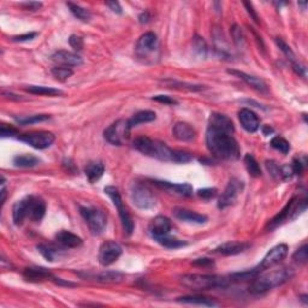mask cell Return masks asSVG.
<instances>
[{
    "instance_id": "cell-1",
    "label": "cell",
    "mask_w": 308,
    "mask_h": 308,
    "mask_svg": "<svg viewBox=\"0 0 308 308\" xmlns=\"http://www.w3.org/2000/svg\"><path fill=\"white\" fill-rule=\"evenodd\" d=\"M206 143L211 154L218 159L236 160L240 158V147L233 134L208 127Z\"/></svg>"
},
{
    "instance_id": "cell-2",
    "label": "cell",
    "mask_w": 308,
    "mask_h": 308,
    "mask_svg": "<svg viewBox=\"0 0 308 308\" xmlns=\"http://www.w3.org/2000/svg\"><path fill=\"white\" fill-rule=\"evenodd\" d=\"M294 277V271L289 267H280V269L272 270L269 272H259L257 277L252 280L250 284V293L254 295L265 294L271 289L280 287L288 280Z\"/></svg>"
},
{
    "instance_id": "cell-3",
    "label": "cell",
    "mask_w": 308,
    "mask_h": 308,
    "mask_svg": "<svg viewBox=\"0 0 308 308\" xmlns=\"http://www.w3.org/2000/svg\"><path fill=\"white\" fill-rule=\"evenodd\" d=\"M133 147L147 157L155 158L162 162H173L175 149H171L160 141L152 140L147 136H140L133 141Z\"/></svg>"
},
{
    "instance_id": "cell-4",
    "label": "cell",
    "mask_w": 308,
    "mask_h": 308,
    "mask_svg": "<svg viewBox=\"0 0 308 308\" xmlns=\"http://www.w3.org/2000/svg\"><path fill=\"white\" fill-rule=\"evenodd\" d=\"M184 287L192 290H209V289H224L229 285L228 278L216 274H190L181 277Z\"/></svg>"
},
{
    "instance_id": "cell-5",
    "label": "cell",
    "mask_w": 308,
    "mask_h": 308,
    "mask_svg": "<svg viewBox=\"0 0 308 308\" xmlns=\"http://www.w3.org/2000/svg\"><path fill=\"white\" fill-rule=\"evenodd\" d=\"M306 207H307L306 196L302 199H299V198L291 199V200L288 203V205L282 209V212H280L279 214H277L274 219L270 220L269 225H267V229L274 230V229H276L279 225H282L283 223L295 219V218H298L302 212L306 211Z\"/></svg>"
},
{
    "instance_id": "cell-6",
    "label": "cell",
    "mask_w": 308,
    "mask_h": 308,
    "mask_svg": "<svg viewBox=\"0 0 308 308\" xmlns=\"http://www.w3.org/2000/svg\"><path fill=\"white\" fill-rule=\"evenodd\" d=\"M130 199L134 206L140 209H151L157 204V199L146 184L134 182L130 187Z\"/></svg>"
},
{
    "instance_id": "cell-7",
    "label": "cell",
    "mask_w": 308,
    "mask_h": 308,
    "mask_svg": "<svg viewBox=\"0 0 308 308\" xmlns=\"http://www.w3.org/2000/svg\"><path fill=\"white\" fill-rule=\"evenodd\" d=\"M80 213L84 222L88 225L92 234L99 235L105 230L106 225H107V218H106L105 213L102 209L95 208V207L80 206Z\"/></svg>"
},
{
    "instance_id": "cell-8",
    "label": "cell",
    "mask_w": 308,
    "mask_h": 308,
    "mask_svg": "<svg viewBox=\"0 0 308 308\" xmlns=\"http://www.w3.org/2000/svg\"><path fill=\"white\" fill-rule=\"evenodd\" d=\"M105 193L110 196V199L112 200L114 207L118 211L119 218H121L122 226H123V230L127 235H132L134 231V222L130 217V214L128 213L127 208L124 207L123 200H122V196L119 194V190L117 189L113 185H108L105 188Z\"/></svg>"
},
{
    "instance_id": "cell-9",
    "label": "cell",
    "mask_w": 308,
    "mask_h": 308,
    "mask_svg": "<svg viewBox=\"0 0 308 308\" xmlns=\"http://www.w3.org/2000/svg\"><path fill=\"white\" fill-rule=\"evenodd\" d=\"M130 128L129 122L124 119H119L112 123L107 129L103 132V137L106 138L107 142L114 146H122L129 140L130 137Z\"/></svg>"
},
{
    "instance_id": "cell-10",
    "label": "cell",
    "mask_w": 308,
    "mask_h": 308,
    "mask_svg": "<svg viewBox=\"0 0 308 308\" xmlns=\"http://www.w3.org/2000/svg\"><path fill=\"white\" fill-rule=\"evenodd\" d=\"M18 140L35 149H46L53 144L56 137L50 132H34L20 135Z\"/></svg>"
},
{
    "instance_id": "cell-11",
    "label": "cell",
    "mask_w": 308,
    "mask_h": 308,
    "mask_svg": "<svg viewBox=\"0 0 308 308\" xmlns=\"http://www.w3.org/2000/svg\"><path fill=\"white\" fill-rule=\"evenodd\" d=\"M244 184L242 181L233 178L229 182L224 192L222 193V195L219 196V200H218V208L224 209L226 207L234 205L236 203L239 195L243 192Z\"/></svg>"
},
{
    "instance_id": "cell-12",
    "label": "cell",
    "mask_w": 308,
    "mask_h": 308,
    "mask_svg": "<svg viewBox=\"0 0 308 308\" xmlns=\"http://www.w3.org/2000/svg\"><path fill=\"white\" fill-rule=\"evenodd\" d=\"M289 252V248L287 244H278L267 252V254L264 257L261 263L257 266L258 271H265V270L271 269V267L278 265L287 258Z\"/></svg>"
},
{
    "instance_id": "cell-13",
    "label": "cell",
    "mask_w": 308,
    "mask_h": 308,
    "mask_svg": "<svg viewBox=\"0 0 308 308\" xmlns=\"http://www.w3.org/2000/svg\"><path fill=\"white\" fill-rule=\"evenodd\" d=\"M122 247L119 246L117 242L113 241H106L100 246L99 249V263L103 266H110L113 263H116L118 260L119 257L122 255Z\"/></svg>"
},
{
    "instance_id": "cell-14",
    "label": "cell",
    "mask_w": 308,
    "mask_h": 308,
    "mask_svg": "<svg viewBox=\"0 0 308 308\" xmlns=\"http://www.w3.org/2000/svg\"><path fill=\"white\" fill-rule=\"evenodd\" d=\"M158 50V37L154 33H144L137 40L135 46V52L140 58H148Z\"/></svg>"
},
{
    "instance_id": "cell-15",
    "label": "cell",
    "mask_w": 308,
    "mask_h": 308,
    "mask_svg": "<svg viewBox=\"0 0 308 308\" xmlns=\"http://www.w3.org/2000/svg\"><path fill=\"white\" fill-rule=\"evenodd\" d=\"M153 184L159 189L165 190L170 194H175L179 196H192L193 195V187L188 183H171L168 181H158L154 179Z\"/></svg>"
},
{
    "instance_id": "cell-16",
    "label": "cell",
    "mask_w": 308,
    "mask_h": 308,
    "mask_svg": "<svg viewBox=\"0 0 308 308\" xmlns=\"http://www.w3.org/2000/svg\"><path fill=\"white\" fill-rule=\"evenodd\" d=\"M52 61L59 65V67L71 68L80 67L83 64V59L78 54L69 51H57L52 54Z\"/></svg>"
},
{
    "instance_id": "cell-17",
    "label": "cell",
    "mask_w": 308,
    "mask_h": 308,
    "mask_svg": "<svg viewBox=\"0 0 308 308\" xmlns=\"http://www.w3.org/2000/svg\"><path fill=\"white\" fill-rule=\"evenodd\" d=\"M171 228H172V225H171V222L169 218L164 216H158L154 219H152V222L149 223L148 231L151 234V236L154 240H157L159 237L170 235Z\"/></svg>"
},
{
    "instance_id": "cell-18",
    "label": "cell",
    "mask_w": 308,
    "mask_h": 308,
    "mask_svg": "<svg viewBox=\"0 0 308 308\" xmlns=\"http://www.w3.org/2000/svg\"><path fill=\"white\" fill-rule=\"evenodd\" d=\"M33 198L34 196H26V198L21 199L20 201L15 204L12 209V218L13 223L16 225H21L23 220L29 216V209H31Z\"/></svg>"
},
{
    "instance_id": "cell-19",
    "label": "cell",
    "mask_w": 308,
    "mask_h": 308,
    "mask_svg": "<svg viewBox=\"0 0 308 308\" xmlns=\"http://www.w3.org/2000/svg\"><path fill=\"white\" fill-rule=\"evenodd\" d=\"M239 119L242 128L248 133H255L260 128V119L252 110L242 108L239 112Z\"/></svg>"
},
{
    "instance_id": "cell-20",
    "label": "cell",
    "mask_w": 308,
    "mask_h": 308,
    "mask_svg": "<svg viewBox=\"0 0 308 308\" xmlns=\"http://www.w3.org/2000/svg\"><path fill=\"white\" fill-rule=\"evenodd\" d=\"M208 127L214 128V129L223 130L229 134H234L235 128H234V123L228 116L222 113H212L209 117V125Z\"/></svg>"
},
{
    "instance_id": "cell-21",
    "label": "cell",
    "mask_w": 308,
    "mask_h": 308,
    "mask_svg": "<svg viewBox=\"0 0 308 308\" xmlns=\"http://www.w3.org/2000/svg\"><path fill=\"white\" fill-rule=\"evenodd\" d=\"M173 216H175L177 219L182 220V222L185 223H190V224H205V223L208 220V218L204 214H199L196 212L189 211V209H184V208H176L173 211Z\"/></svg>"
},
{
    "instance_id": "cell-22",
    "label": "cell",
    "mask_w": 308,
    "mask_h": 308,
    "mask_svg": "<svg viewBox=\"0 0 308 308\" xmlns=\"http://www.w3.org/2000/svg\"><path fill=\"white\" fill-rule=\"evenodd\" d=\"M23 277L28 282L37 283L53 278V274L45 267H27L23 271Z\"/></svg>"
},
{
    "instance_id": "cell-23",
    "label": "cell",
    "mask_w": 308,
    "mask_h": 308,
    "mask_svg": "<svg viewBox=\"0 0 308 308\" xmlns=\"http://www.w3.org/2000/svg\"><path fill=\"white\" fill-rule=\"evenodd\" d=\"M172 134L177 140L182 141V142H190V141L194 140L196 136L194 128L190 124L185 123V122H178V123L173 125Z\"/></svg>"
},
{
    "instance_id": "cell-24",
    "label": "cell",
    "mask_w": 308,
    "mask_h": 308,
    "mask_svg": "<svg viewBox=\"0 0 308 308\" xmlns=\"http://www.w3.org/2000/svg\"><path fill=\"white\" fill-rule=\"evenodd\" d=\"M229 73L231 75L237 76L239 78H241L242 81H244L248 86L252 87V88L257 89V91L261 92V93H267L269 92V88H267V84L264 82L261 78L255 77V76L252 75H248V73L243 72V71H236V70H228Z\"/></svg>"
},
{
    "instance_id": "cell-25",
    "label": "cell",
    "mask_w": 308,
    "mask_h": 308,
    "mask_svg": "<svg viewBox=\"0 0 308 308\" xmlns=\"http://www.w3.org/2000/svg\"><path fill=\"white\" fill-rule=\"evenodd\" d=\"M249 247L250 244L243 243V242H228V243L217 247L213 250V253H217V254L220 255H236L240 254V253L246 252Z\"/></svg>"
},
{
    "instance_id": "cell-26",
    "label": "cell",
    "mask_w": 308,
    "mask_h": 308,
    "mask_svg": "<svg viewBox=\"0 0 308 308\" xmlns=\"http://www.w3.org/2000/svg\"><path fill=\"white\" fill-rule=\"evenodd\" d=\"M56 241L65 248H77L82 244V239L71 231L62 230L56 235Z\"/></svg>"
},
{
    "instance_id": "cell-27",
    "label": "cell",
    "mask_w": 308,
    "mask_h": 308,
    "mask_svg": "<svg viewBox=\"0 0 308 308\" xmlns=\"http://www.w3.org/2000/svg\"><path fill=\"white\" fill-rule=\"evenodd\" d=\"M46 213V203L41 198H33L31 209H29V218L35 223H40Z\"/></svg>"
},
{
    "instance_id": "cell-28",
    "label": "cell",
    "mask_w": 308,
    "mask_h": 308,
    "mask_svg": "<svg viewBox=\"0 0 308 308\" xmlns=\"http://www.w3.org/2000/svg\"><path fill=\"white\" fill-rule=\"evenodd\" d=\"M103 172H105V166L102 162H92L87 164L86 169H84V173L88 181L91 183H95L102 178Z\"/></svg>"
},
{
    "instance_id": "cell-29",
    "label": "cell",
    "mask_w": 308,
    "mask_h": 308,
    "mask_svg": "<svg viewBox=\"0 0 308 308\" xmlns=\"http://www.w3.org/2000/svg\"><path fill=\"white\" fill-rule=\"evenodd\" d=\"M177 301L183 302V304L196 305V306H206V307H214L218 305L213 299L207 298V296H203V295L182 296V298L177 299Z\"/></svg>"
},
{
    "instance_id": "cell-30",
    "label": "cell",
    "mask_w": 308,
    "mask_h": 308,
    "mask_svg": "<svg viewBox=\"0 0 308 308\" xmlns=\"http://www.w3.org/2000/svg\"><path fill=\"white\" fill-rule=\"evenodd\" d=\"M157 118V114L153 111L149 110H144L140 111V112L135 113L130 119H128L129 122L130 128L137 127V125L143 124V123H149V122H153L154 119Z\"/></svg>"
},
{
    "instance_id": "cell-31",
    "label": "cell",
    "mask_w": 308,
    "mask_h": 308,
    "mask_svg": "<svg viewBox=\"0 0 308 308\" xmlns=\"http://www.w3.org/2000/svg\"><path fill=\"white\" fill-rule=\"evenodd\" d=\"M92 278L100 283H119L123 280L124 274L117 271H103L98 274H94Z\"/></svg>"
},
{
    "instance_id": "cell-32",
    "label": "cell",
    "mask_w": 308,
    "mask_h": 308,
    "mask_svg": "<svg viewBox=\"0 0 308 308\" xmlns=\"http://www.w3.org/2000/svg\"><path fill=\"white\" fill-rule=\"evenodd\" d=\"M40 163H41V160L32 154H22L13 158V164L17 168H33V166H36Z\"/></svg>"
},
{
    "instance_id": "cell-33",
    "label": "cell",
    "mask_w": 308,
    "mask_h": 308,
    "mask_svg": "<svg viewBox=\"0 0 308 308\" xmlns=\"http://www.w3.org/2000/svg\"><path fill=\"white\" fill-rule=\"evenodd\" d=\"M27 92L31 94L35 95H48V97H56V95H62L63 92L61 89L53 88V87H46V86H27Z\"/></svg>"
},
{
    "instance_id": "cell-34",
    "label": "cell",
    "mask_w": 308,
    "mask_h": 308,
    "mask_svg": "<svg viewBox=\"0 0 308 308\" xmlns=\"http://www.w3.org/2000/svg\"><path fill=\"white\" fill-rule=\"evenodd\" d=\"M214 46H216V51L218 52L220 57H224V58H229L230 56H233L231 53L230 47H229V43L225 41V37L223 36L222 33H214Z\"/></svg>"
},
{
    "instance_id": "cell-35",
    "label": "cell",
    "mask_w": 308,
    "mask_h": 308,
    "mask_svg": "<svg viewBox=\"0 0 308 308\" xmlns=\"http://www.w3.org/2000/svg\"><path fill=\"white\" fill-rule=\"evenodd\" d=\"M37 249L41 253L42 257L47 261H50V263L56 261L57 258L61 257L62 253V249L53 246V244H39V246H37Z\"/></svg>"
},
{
    "instance_id": "cell-36",
    "label": "cell",
    "mask_w": 308,
    "mask_h": 308,
    "mask_svg": "<svg viewBox=\"0 0 308 308\" xmlns=\"http://www.w3.org/2000/svg\"><path fill=\"white\" fill-rule=\"evenodd\" d=\"M155 241L159 244H162L163 247L169 248V249H177V248H182L184 246H187V242L181 241V240L176 239V237H172L170 235H166L163 237H159Z\"/></svg>"
},
{
    "instance_id": "cell-37",
    "label": "cell",
    "mask_w": 308,
    "mask_h": 308,
    "mask_svg": "<svg viewBox=\"0 0 308 308\" xmlns=\"http://www.w3.org/2000/svg\"><path fill=\"white\" fill-rule=\"evenodd\" d=\"M67 6L69 7V10L71 11V13L75 16L77 20L82 21V22H89L92 18L91 12L88 10L84 9V7L80 6L77 4H73V2H67Z\"/></svg>"
},
{
    "instance_id": "cell-38",
    "label": "cell",
    "mask_w": 308,
    "mask_h": 308,
    "mask_svg": "<svg viewBox=\"0 0 308 308\" xmlns=\"http://www.w3.org/2000/svg\"><path fill=\"white\" fill-rule=\"evenodd\" d=\"M244 165H246L248 173H249L252 177L258 178V177L261 176L260 165L258 164V162L255 160V158L253 157V155H250V154L244 155Z\"/></svg>"
},
{
    "instance_id": "cell-39",
    "label": "cell",
    "mask_w": 308,
    "mask_h": 308,
    "mask_svg": "<svg viewBox=\"0 0 308 308\" xmlns=\"http://www.w3.org/2000/svg\"><path fill=\"white\" fill-rule=\"evenodd\" d=\"M259 274L257 267L252 270H247V271H242V272H236V274H230V279L234 280V282H249V280H253L257 274Z\"/></svg>"
},
{
    "instance_id": "cell-40",
    "label": "cell",
    "mask_w": 308,
    "mask_h": 308,
    "mask_svg": "<svg viewBox=\"0 0 308 308\" xmlns=\"http://www.w3.org/2000/svg\"><path fill=\"white\" fill-rule=\"evenodd\" d=\"M193 51L195 52L199 58H206L208 48H207V43L203 37L195 36L193 39Z\"/></svg>"
},
{
    "instance_id": "cell-41",
    "label": "cell",
    "mask_w": 308,
    "mask_h": 308,
    "mask_svg": "<svg viewBox=\"0 0 308 308\" xmlns=\"http://www.w3.org/2000/svg\"><path fill=\"white\" fill-rule=\"evenodd\" d=\"M270 146L283 154H288L289 151H290V144H289V142L285 138L280 137V136H274V137L270 141Z\"/></svg>"
},
{
    "instance_id": "cell-42",
    "label": "cell",
    "mask_w": 308,
    "mask_h": 308,
    "mask_svg": "<svg viewBox=\"0 0 308 308\" xmlns=\"http://www.w3.org/2000/svg\"><path fill=\"white\" fill-rule=\"evenodd\" d=\"M52 75L56 80L61 81V82H64L68 78H70L73 75V71L71 70V68H65V67H54L53 69L51 70Z\"/></svg>"
},
{
    "instance_id": "cell-43",
    "label": "cell",
    "mask_w": 308,
    "mask_h": 308,
    "mask_svg": "<svg viewBox=\"0 0 308 308\" xmlns=\"http://www.w3.org/2000/svg\"><path fill=\"white\" fill-rule=\"evenodd\" d=\"M50 119V116L47 114H35V116H29V117H20V118H16L18 124L21 125H28V124H34V123H40V122H45Z\"/></svg>"
},
{
    "instance_id": "cell-44",
    "label": "cell",
    "mask_w": 308,
    "mask_h": 308,
    "mask_svg": "<svg viewBox=\"0 0 308 308\" xmlns=\"http://www.w3.org/2000/svg\"><path fill=\"white\" fill-rule=\"evenodd\" d=\"M267 171L270 172V175L274 177V179H283V173H282V166H279L276 162L274 160H267L265 163Z\"/></svg>"
},
{
    "instance_id": "cell-45",
    "label": "cell",
    "mask_w": 308,
    "mask_h": 308,
    "mask_svg": "<svg viewBox=\"0 0 308 308\" xmlns=\"http://www.w3.org/2000/svg\"><path fill=\"white\" fill-rule=\"evenodd\" d=\"M231 36H233L234 42L236 43L237 47H243L244 43H246V40H244L243 32H242V29L237 24H234L233 28H231Z\"/></svg>"
},
{
    "instance_id": "cell-46",
    "label": "cell",
    "mask_w": 308,
    "mask_h": 308,
    "mask_svg": "<svg viewBox=\"0 0 308 308\" xmlns=\"http://www.w3.org/2000/svg\"><path fill=\"white\" fill-rule=\"evenodd\" d=\"M165 83L168 84L169 87H172V88H184L188 89V91H203L204 86H195V84H189V83H182V82H177V81H165Z\"/></svg>"
},
{
    "instance_id": "cell-47",
    "label": "cell",
    "mask_w": 308,
    "mask_h": 308,
    "mask_svg": "<svg viewBox=\"0 0 308 308\" xmlns=\"http://www.w3.org/2000/svg\"><path fill=\"white\" fill-rule=\"evenodd\" d=\"M307 259H308V254H307V244L305 243L304 246L300 247L293 255V260H295L296 263L299 264H306L307 263Z\"/></svg>"
},
{
    "instance_id": "cell-48",
    "label": "cell",
    "mask_w": 308,
    "mask_h": 308,
    "mask_svg": "<svg viewBox=\"0 0 308 308\" xmlns=\"http://www.w3.org/2000/svg\"><path fill=\"white\" fill-rule=\"evenodd\" d=\"M193 160V155L188 152L184 151H175V158H173V163H178V164H185Z\"/></svg>"
},
{
    "instance_id": "cell-49",
    "label": "cell",
    "mask_w": 308,
    "mask_h": 308,
    "mask_svg": "<svg viewBox=\"0 0 308 308\" xmlns=\"http://www.w3.org/2000/svg\"><path fill=\"white\" fill-rule=\"evenodd\" d=\"M218 194V190L216 188H204V189L198 190V195L204 200H211V199L216 198Z\"/></svg>"
},
{
    "instance_id": "cell-50",
    "label": "cell",
    "mask_w": 308,
    "mask_h": 308,
    "mask_svg": "<svg viewBox=\"0 0 308 308\" xmlns=\"http://www.w3.org/2000/svg\"><path fill=\"white\" fill-rule=\"evenodd\" d=\"M69 43L73 50L76 51H81L84 46L83 39L81 36H78V35H71L69 39Z\"/></svg>"
},
{
    "instance_id": "cell-51",
    "label": "cell",
    "mask_w": 308,
    "mask_h": 308,
    "mask_svg": "<svg viewBox=\"0 0 308 308\" xmlns=\"http://www.w3.org/2000/svg\"><path fill=\"white\" fill-rule=\"evenodd\" d=\"M37 33L33 32V33H27V34H22V35H18V36H13L12 37V41L15 42H26V41H32V40H34L35 37L37 36Z\"/></svg>"
},
{
    "instance_id": "cell-52",
    "label": "cell",
    "mask_w": 308,
    "mask_h": 308,
    "mask_svg": "<svg viewBox=\"0 0 308 308\" xmlns=\"http://www.w3.org/2000/svg\"><path fill=\"white\" fill-rule=\"evenodd\" d=\"M20 6L23 10L26 11H37L42 7V2H37V1H26V2H21Z\"/></svg>"
},
{
    "instance_id": "cell-53",
    "label": "cell",
    "mask_w": 308,
    "mask_h": 308,
    "mask_svg": "<svg viewBox=\"0 0 308 308\" xmlns=\"http://www.w3.org/2000/svg\"><path fill=\"white\" fill-rule=\"evenodd\" d=\"M0 135H1V137H10V136L12 137V136L17 135V130L15 128L9 127V125L2 124L0 128Z\"/></svg>"
},
{
    "instance_id": "cell-54",
    "label": "cell",
    "mask_w": 308,
    "mask_h": 308,
    "mask_svg": "<svg viewBox=\"0 0 308 308\" xmlns=\"http://www.w3.org/2000/svg\"><path fill=\"white\" fill-rule=\"evenodd\" d=\"M152 99L155 100L158 103H165V105H177V100L173 99V98L169 97V95H155V97L152 98Z\"/></svg>"
},
{
    "instance_id": "cell-55",
    "label": "cell",
    "mask_w": 308,
    "mask_h": 308,
    "mask_svg": "<svg viewBox=\"0 0 308 308\" xmlns=\"http://www.w3.org/2000/svg\"><path fill=\"white\" fill-rule=\"evenodd\" d=\"M290 166H291V170H293L294 175H300V173L302 172V170H304L305 163H302L300 159H294L293 164H291Z\"/></svg>"
},
{
    "instance_id": "cell-56",
    "label": "cell",
    "mask_w": 308,
    "mask_h": 308,
    "mask_svg": "<svg viewBox=\"0 0 308 308\" xmlns=\"http://www.w3.org/2000/svg\"><path fill=\"white\" fill-rule=\"evenodd\" d=\"M213 260L212 259H207V258H203V259H196V260L193 261V265L195 266H200V267H207V266H213Z\"/></svg>"
},
{
    "instance_id": "cell-57",
    "label": "cell",
    "mask_w": 308,
    "mask_h": 308,
    "mask_svg": "<svg viewBox=\"0 0 308 308\" xmlns=\"http://www.w3.org/2000/svg\"><path fill=\"white\" fill-rule=\"evenodd\" d=\"M243 5H244V6H246L248 13H249L250 17L253 18V21L257 22V23H259V16H258L257 11H255L254 7H253V5L250 4V2H248V1H244Z\"/></svg>"
},
{
    "instance_id": "cell-58",
    "label": "cell",
    "mask_w": 308,
    "mask_h": 308,
    "mask_svg": "<svg viewBox=\"0 0 308 308\" xmlns=\"http://www.w3.org/2000/svg\"><path fill=\"white\" fill-rule=\"evenodd\" d=\"M106 5H107V6L110 7L113 12L118 13V15H121L122 13V6L118 1H107L106 2Z\"/></svg>"
},
{
    "instance_id": "cell-59",
    "label": "cell",
    "mask_w": 308,
    "mask_h": 308,
    "mask_svg": "<svg viewBox=\"0 0 308 308\" xmlns=\"http://www.w3.org/2000/svg\"><path fill=\"white\" fill-rule=\"evenodd\" d=\"M53 279L58 285H67V287H75L76 285V284H73V283H70V282H63L61 278H53Z\"/></svg>"
},
{
    "instance_id": "cell-60",
    "label": "cell",
    "mask_w": 308,
    "mask_h": 308,
    "mask_svg": "<svg viewBox=\"0 0 308 308\" xmlns=\"http://www.w3.org/2000/svg\"><path fill=\"white\" fill-rule=\"evenodd\" d=\"M2 95H5V97H7L9 99H12V100H22L21 97H18V95L13 94V93H11V92H2Z\"/></svg>"
},
{
    "instance_id": "cell-61",
    "label": "cell",
    "mask_w": 308,
    "mask_h": 308,
    "mask_svg": "<svg viewBox=\"0 0 308 308\" xmlns=\"http://www.w3.org/2000/svg\"><path fill=\"white\" fill-rule=\"evenodd\" d=\"M149 20H151V17H149V13L148 12H143L142 15L140 16V22L141 23H147Z\"/></svg>"
},
{
    "instance_id": "cell-62",
    "label": "cell",
    "mask_w": 308,
    "mask_h": 308,
    "mask_svg": "<svg viewBox=\"0 0 308 308\" xmlns=\"http://www.w3.org/2000/svg\"><path fill=\"white\" fill-rule=\"evenodd\" d=\"M299 6H301L302 9H305V7H306V2H299Z\"/></svg>"
}]
</instances>
